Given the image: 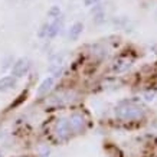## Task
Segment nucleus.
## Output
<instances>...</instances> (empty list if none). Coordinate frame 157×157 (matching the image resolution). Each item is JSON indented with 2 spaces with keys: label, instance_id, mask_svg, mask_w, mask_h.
I'll return each mask as SVG.
<instances>
[{
  "label": "nucleus",
  "instance_id": "11",
  "mask_svg": "<svg viewBox=\"0 0 157 157\" xmlns=\"http://www.w3.org/2000/svg\"><path fill=\"white\" fill-rule=\"evenodd\" d=\"M17 85V79L13 75H5L0 78V92H7Z\"/></svg>",
  "mask_w": 157,
  "mask_h": 157
},
{
  "label": "nucleus",
  "instance_id": "21",
  "mask_svg": "<svg viewBox=\"0 0 157 157\" xmlns=\"http://www.w3.org/2000/svg\"><path fill=\"white\" fill-rule=\"evenodd\" d=\"M153 128L157 130V120H154V123H153Z\"/></svg>",
  "mask_w": 157,
  "mask_h": 157
},
{
  "label": "nucleus",
  "instance_id": "15",
  "mask_svg": "<svg viewBox=\"0 0 157 157\" xmlns=\"http://www.w3.org/2000/svg\"><path fill=\"white\" fill-rule=\"evenodd\" d=\"M62 14V12H61V7L59 6H51V9L48 10V16L49 17H52V19H56V17H59Z\"/></svg>",
  "mask_w": 157,
  "mask_h": 157
},
{
  "label": "nucleus",
  "instance_id": "10",
  "mask_svg": "<svg viewBox=\"0 0 157 157\" xmlns=\"http://www.w3.org/2000/svg\"><path fill=\"white\" fill-rule=\"evenodd\" d=\"M82 33H84V23L82 22H75L68 29V39L71 42H76L78 39L81 38Z\"/></svg>",
  "mask_w": 157,
  "mask_h": 157
},
{
  "label": "nucleus",
  "instance_id": "16",
  "mask_svg": "<svg viewBox=\"0 0 157 157\" xmlns=\"http://www.w3.org/2000/svg\"><path fill=\"white\" fill-rule=\"evenodd\" d=\"M38 156L39 157H51V147H49L48 144L40 146L38 150Z\"/></svg>",
  "mask_w": 157,
  "mask_h": 157
},
{
  "label": "nucleus",
  "instance_id": "2",
  "mask_svg": "<svg viewBox=\"0 0 157 157\" xmlns=\"http://www.w3.org/2000/svg\"><path fill=\"white\" fill-rule=\"evenodd\" d=\"M78 98V91L74 88H62V90L56 91L53 95L48 100V105L52 107H63V105H69Z\"/></svg>",
  "mask_w": 157,
  "mask_h": 157
},
{
  "label": "nucleus",
  "instance_id": "20",
  "mask_svg": "<svg viewBox=\"0 0 157 157\" xmlns=\"http://www.w3.org/2000/svg\"><path fill=\"white\" fill-rule=\"evenodd\" d=\"M101 0H84V5L86 6V7H92L94 5H97V3H100Z\"/></svg>",
  "mask_w": 157,
  "mask_h": 157
},
{
  "label": "nucleus",
  "instance_id": "3",
  "mask_svg": "<svg viewBox=\"0 0 157 157\" xmlns=\"http://www.w3.org/2000/svg\"><path fill=\"white\" fill-rule=\"evenodd\" d=\"M67 118H68V123H69V127H71L72 136H79V134H84L86 131L90 120L85 115V113H82V111H72Z\"/></svg>",
  "mask_w": 157,
  "mask_h": 157
},
{
  "label": "nucleus",
  "instance_id": "13",
  "mask_svg": "<svg viewBox=\"0 0 157 157\" xmlns=\"http://www.w3.org/2000/svg\"><path fill=\"white\" fill-rule=\"evenodd\" d=\"M14 61H16V58L13 55H6L3 59H2V65H0V69L2 71H7V69H12L13 67Z\"/></svg>",
  "mask_w": 157,
  "mask_h": 157
},
{
  "label": "nucleus",
  "instance_id": "9",
  "mask_svg": "<svg viewBox=\"0 0 157 157\" xmlns=\"http://www.w3.org/2000/svg\"><path fill=\"white\" fill-rule=\"evenodd\" d=\"M55 82H56V79H55L53 76H46V78L39 84L38 88H36V95L38 97H46L49 92L53 90Z\"/></svg>",
  "mask_w": 157,
  "mask_h": 157
},
{
  "label": "nucleus",
  "instance_id": "7",
  "mask_svg": "<svg viewBox=\"0 0 157 157\" xmlns=\"http://www.w3.org/2000/svg\"><path fill=\"white\" fill-rule=\"evenodd\" d=\"M133 63H134L133 58L125 56V55L117 56L114 61H113V63H111L109 71L113 72L114 75H120V74H124V72H128L130 69H131V67H133Z\"/></svg>",
  "mask_w": 157,
  "mask_h": 157
},
{
  "label": "nucleus",
  "instance_id": "24",
  "mask_svg": "<svg viewBox=\"0 0 157 157\" xmlns=\"http://www.w3.org/2000/svg\"><path fill=\"white\" fill-rule=\"evenodd\" d=\"M51 157H52V156H51Z\"/></svg>",
  "mask_w": 157,
  "mask_h": 157
},
{
  "label": "nucleus",
  "instance_id": "17",
  "mask_svg": "<svg viewBox=\"0 0 157 157\" xmlns=\"http://www.w3.org/2000/svg\"><path fill=\"white\" fill-rule=\"evenodd\" d=\"M48 28H49V23L46 22V23H43L40 28H39L38 30V36L40 39H46V35H48Z\"/></svg>",
  "mask_w": 157,
  "mask_h": 157
},
{
  "label": "nucleus",
  "instance_id": "6",
  "mask_svg": "<svg viewBox=\"0 0 157 157\" xmlns=\"http://www.w3.org/2000/svg\"><path fill=\"white\" fill-rule=\"evenodd\" d=\"M88 55L90 58L92 59L94 62L100 63V62L105 61L109 55V49L107 48V45L102 42H97V43H92L88 46Z\"/></svg>",
  "mask_w": 157,
  "mask_h": 157
},
{
  "label": "nucleus",
  "instance_id": "14",
  "mask_svg": "<svg viewBox=\"0 0 157 157\" xmlns=\"http://www.w3.org/2000/svg\"><path fill=\"white\" fill-rule=\"evenodd\" d=\"M94 17H92V22H94V25H97V26H101L102 23H105V19H107V16H105V10H102V12H100V13H95L92 14Z\"/></svg>",
  "mask_w": 157,
  "mask_h": 157
},
{
  "label": "nucleus",
  "instance_id": "5",
  "mask_svg": "<svg viewBox=\"0 0 157 157\" xmlns=\"http://www.w3.org/2000/svg\"><path fill=\"white\" fill-rule=\"evenodd\" d=\"M32 65H33V63H32V59H29L28 56L17 58V59L14 61L12 69H10V75H13L16 79H20V78L26 76L29 72H30Z\"/></svg>",
  "mask_w": 157,
  "mask_h": 157
},
{
  "label": "nucleus",
  "instance_id": "18",
  "mask_svg": "<svg viewBox=\"0 0 157 157\" xmlns=\"http://www.w3.org/2000/svg\"><path fill=\"white\" fill-rule=\"evenodd\" d=\"M156 95H157V91L156 90H150V91H146V92H144L143 98L146 101H148V102H150V101H153L154 98H156Z\"/></svg>",
  "mask_w": 157,
  "mask_h": 157
},
{
  "label": "nucleus",
  "instance_id": "4",
  "mask_svg": "<svg viewBox=\"0 0 157 157\" xmlns=\"http://www.w3.org/2000/svg\"><path fill=\"white\" fill-rule=\"evenodd\" d=\"M53 137H55V140H56L58 143H67L69 138L74 137L67 117L56 118L55 125H53Z\"/></svg>",
  "mask_w": 157,
  "mask_h": 157
},
{
  "label": "nucleus",
  "instance_id": "22",
  "mask_svg": "<svg viewBox=\"0 0 157 157\" xmlns=\"http://www.w3.org/2000/svg\"><path fill=\"white\" fill-rule=\"evenodd\" d=\"M0 157H3V154H2V151H0Z\"/></svg>",
  "mask_w": 157,
  "mask_h": 157
},
{
  "label": "nucleus",
  "instance_id": "19",
  "mask_svg": "<svg viewBox=\"0 0 157 157\" xmlns=\"http://www.w3.org/2000/svg\"><path fill=\"white\" fill-rule=\"evenodd\" d=\"M104 10V7H102V5L101 3H97V5H94L92 7H91V14H95V13H100V12H102Z\"/></svg>",
  "mask_w": 157,
  "mask_h": 157
},
{
  "label": "nucleus",
  "instance_id": "12",
  "mask_svg": "<svg viewBox=\"0 0 157 157\" xmlns=\"http://www.w3.org/2000/svg\"><path fill=\"white\" fill-rule=\"evenodd\" d=\"M113 25L120 29L127 30V32L131 30V28H130V19L127 16H115V17H113Z\"/></svg>",
  "mask_w": 157,
  "mask_h": 157
},
{
  "label": "nucleus",
  "instance_id": "1",
  "mask_svg": "<svg viewBox=\"0 0 157 157\" xmlns=\"http://www.w3.org/2000/svg\"><path fill=\"white\" fill-rule=\"evenodd\" d=\"M147 111L143 105L133 100H124L120 101L114 108L115 118L121 123H136L146 118Z\"/></svg>",
  "mask_w": 157,
  "mask_h": 157
},
{
  "label": "nucleus",
  "instance_id": "8",
  "mask_svg": "<svg viewBox=\"0 0 157 157\" xmlns=\"http://www.w3.org/2000/svg\"><path fill=\"white\" fill-rule=\"evenodd\" d=\"M63 26H65V17L63 14H61L59 17L53 19L51 23H49V28H48V35H46V40H52L58 36V35L62 33L63 30Z\"/></svg>",
  "mask_w": 157,
  "mask_h": 157
},
{
  "label": "nucleus",
  "instance_id": "23",
  "mask_svg": "<svg viewBox=\"0 0 157 157\" xmlns=\"http://www.w3.org/2000/svg\"><path fill=\"white\" fill-rule=\"evenodd\" d=\"M17 157H26V156H17Z\"/></svg>",
  "mask_w": 157,
  "mask_h": 157
}]
</instances>
